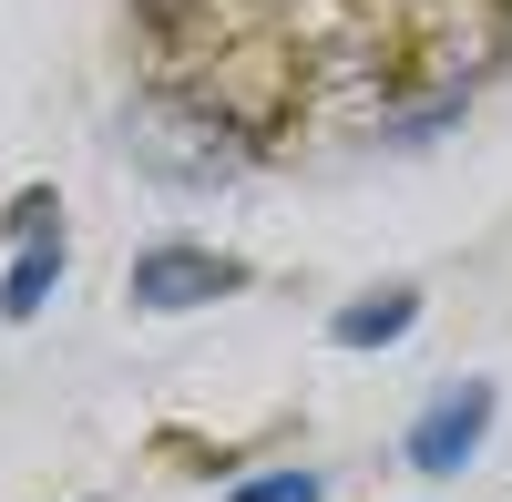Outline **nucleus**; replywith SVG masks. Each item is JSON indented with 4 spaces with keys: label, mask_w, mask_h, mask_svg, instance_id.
<instances>
[{
    "label": "nucleus",
    "mask_w": 512,
    "mask_h": 502,
    "mask_svg": "<svg viewBox=\"0 0 512 502\" xmlns=\"http://www.w3.org/2000/svg\"><path fill=\"white\" fill-rule=\"evenodd\" d=\"M236 287H246V257H216V246L175 236V246H144V257H134L123 298H134V318H185V308L236 298Z\"/></svg>",
    "instance_id": "1"
},
{
    "label": "nucleus",
    "mask_w": 512,
    "mask_h": 502,
    "mask_svg": "<svg viewBox=\"0 0 512 502\" xmlns=\"http://www.w3.org/2000/svg\"><path fill=\"white\" fill-rule=\"evenodd\" d=\"M226 502H318V472H297V462L287 472H246Z\"/></svg>",
    "instance_id": "6"
},
{
    "label": "nucleus",
    "mask_w": 512,
    "mask_h": 502,
    "mask_svg": "<svg viewBox=\"0 0 512 502\" xmlns=\"http://www.w3.org/2000/svg\"><path fill=\"white\" fill-rule=\"evenodd\" d=\"M410 328H420V287L390 277V287H359V298L328 318V339L338 349H390V339H410Z\"/></svg>",
    "instance_id": "3"
},
{
    "label": "nucleus",
    "mask_w": 512,
    "mask_h": 502,
    "mask_svg": "<svg viewBox=\"0 0 512 502\" xmlns=\"http://www.w3.org/2000/svg\"><path fill=\"white\" fill-rule=\"evenodd\" d=\"M492 410H502L492 380H451V390L410 421V472H420V482H461V472L482 462V441H492Z\"/></svg>",
    "instance_id": "2"
},
{
    "label": "nucleus",
    "mask_w": 512,
    "mask_h": 502,
    "mask_svg": "<svg viewBox=\"0 0 512 502\" xmlns=\"http://www.w3.org/2000/svg\"><path fill=\"white\" fill-rule=\"evenodd\" d=\"M52 287H62V236L11 246V277H0V318H11V328H31L41 308H52Z\"/></svg>",
    "instance_id": "4"
},
{
    "label": "nucleus",
    "mask_w": 512,
    "mask_h": 502,
    "mask_svg": "<svg viewBox=\"0 0 512 502\" xmlns=\"http://www.w3.org/2000/svg\"><path fill=\"white\" fill-rule=\"evenodd\" d=\"M0 236H11V246H31V236H62V195H52V185H21L11 205H0Z\"/></svg>",
    "instance_id": "5"
}]
</instances>
